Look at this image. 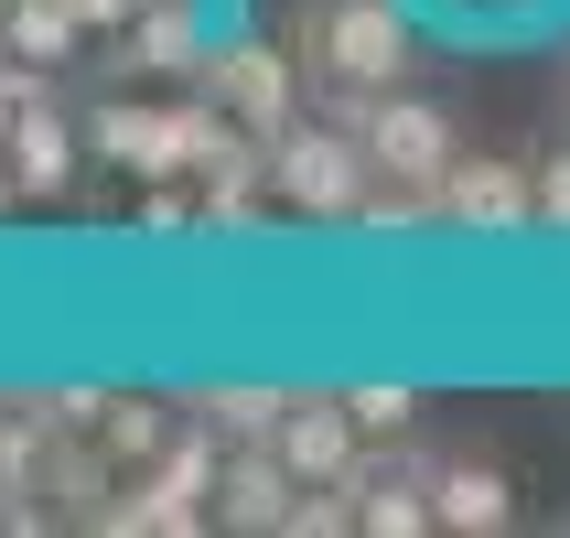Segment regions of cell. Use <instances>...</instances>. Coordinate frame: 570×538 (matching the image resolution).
Returning a JSON list of instances; mask_svg holds the SVG:
<instances>
[{"label":"cell","mask_w":570,"mask_h":538,"mask_svg":"<svg viewBox=\"0 0 570 538\" xmlns=\"http://www.w3.org/2000/svg\"><path fill=\"white\" fill-rule=\"evenodd\" d=\"M140 226H151V237H184V226H205V184H140Z\"/></svg>","instance_id":"17"},{"label":"cell","mask_w":570,"mask_h":538,"mask_svg":"<svg viewBox=\"0 0 570 538\" xmlns=\"http://www.w3.org/2000/svg\"><path fill=\"white\" fill-rule=\"evenodd\" d=\"M539 226H560V237H570V140L539 162Z\"/></svg>","instance_id":"18"},{"label":"cell","mask_w":570,"mask_h":538,"mask_svg":"<svg viewBox=\"0 0 570 538\" xmlns=\"http://www.w3.org/2000/svg\"><path fill=\"white\" fill-rule=\"evenodd\" d=\"M87 43H97V32L76 22V0H11V11H0V55L43 65V76H55V65H76Z\"/></svg>","instance_id":"15"},{"label":"cell","mask_w":570,"mask_h":538,"mask_svg":"<svg viewBox=\"0 0 570 538\" xmlns=\"http://www.w3.org/2000/svg\"><path fill=\"white\" fill-rule=\"evenodd\" d=\"M226 108L205 87H184V97H97L87 108V151L108 162V173H129V184H184V173H205L216 162V140H226Z\"/></svg>","instance_id":"1"},{"label":"cell","mask_w":570,"mask_h":538,"mask_svg":"<svg viewBox=\"0 0 570 538\" xmlns=\"http://www.w3.org/2000/svg\"><path fill=\"white\" fill-rule=\"evenodd\" d=\"M216 463H226V442L184 410L173 452H151V463L119 485V507H108V538H205V528H216Z\"/></svg>","instance_id":"5"},{"label":"cell","mask_w":570,"mask_h":538,"mask_svg":"<svg viewBox=\"0 0 570 538\" xmlns=\"http://www.w3.org/2000/svg\"><path fill=\"white\" fill-rule=\"evenodd\" d=\"M0 151H11V184H22V205H55V194H76V173H87V119H65V97L43 87L22 108V119L0 129Z\"/></svg>","instance_id":"9"},{"label":"cell","mask_w":570,"mask_h":538,"mask_svg":"<svg viewBox=\"0 0 570 538\" xmlns=\"http://www.w3.org/2000/svg\"><path fill=\"white\" fill-rule=\"evenodd\" d=\"M173 431H184V399H151V388H108V410H97V442L119 452V475L173 452Z\"/></svg>","instance_id":"14"},{"label":"cell","mask_w":570,"mask_h":538,"mask_svg":"<svg viewBox=\"0 0 570 538\" xmlns=\"http://www.w3.org/2000/svg\"><path fill=\"white\" fill-rule=\"evenodd\" d=\"M11 205H22V184H11V151H0V216H11Z\"/></svg>","instance_id":"20"},{"label":"cell","mask_w":570,"mask_h":538,"mask_svg":"<svg viewBox=\"0 0 570 538\" xmlns=\"http://www.w3.org/2000/svg\"><path fill=\"white\" fill-rule=\"evenodd\" d=\"M291 55L313 65V87H410L420 0H302Z\"/></svg>","instance_id":"2"},{"label":"cell","mask_w":570,"mask_h":538,"mask_svg":"<svg viewBox=\"0 0 570 538\" xmlns=\"http://www.w3.org/2000/svg\"><path fill=\"white\" fill-rule=\"evenodd\" d=\"M560 97H570V55H560Z\"/></svg>","instance_id":"21"},{"label":"cell","mask_w":570,"mask_h":538,"mask_svg":"<svg viewBox=\"0 0 570 538\" xmlns=\"http://www.w3.org/2000/svg\"><path fill=\"white\" fill-rule=\"evenodd\" d=\"M323 119L366 129L377 184H410V194H442V173L463 162L452 108H442V97H420V87H323Z\"/></svg>","instance_id":"3"},{"label":"cell","mask_w":570,"mask_h":538,"mask_svg":"<svg viewBox=\"0 0 570 538\" xmlns=\"http://www.w3.org/2000/svg\"><path fill=\"white\" fill-rule=\"evenodd\" d=\"M345 410H355L366 442H410L420 431V388L410 378H366V388H345Z\"/></svg>","instance_id":"16"},{"label":"cell","mask_w":570,"mask_h":538,"mask_svg":"<svg viewBox=\"0 0 570 538\" xmlns=\"http://www.w3.org/2000/svg\"><path fill=\"white\" fill-rule=\"evenodd\" d=\"M291 399H302V388H258V378H205V388L184 399V410L205 420V431H216L226 452H237V442H281Z\"/></svg>","instance_id":"13"},{"label":"cell","mask_w":570,"mask_h":538,"mask_svg":"<svg viewBox=\"0 0 570 538\" xmlns=\"http://www.w3.org/2000/svg\"><path fill=\"white\" fill-rule=\"evenodd\" d=\"M0 11H11V0H0Z\"/></svg>","instance_id":"22"},{"label":"cell","mask_w":570,"mask_h":538,"mask_svg":"<svg viewBox=\"0 0 570 538\" xmlns=\"http://www.w3.org/2000/svg\"><path fill=\"white\" fill-rule=\"evenodd\" d=\"M291 517H302V475H291L281 442H237L216 463V528L226 538H291Z\"/></svg>","instance_id":"8"},{"label":"cell","mask_w":570,"mask_h":538,"mask_svg":"<svg viewBox=\"0 0 570 538\" xmlns=\"http://www.w3.org/2000/svg\"><path fill=\"white\" fill-rule=\"evenodd\" d=\"M216 55V22H205V0H140L119 32V76H151V87H194Z\"/></svg>","instance_id":"11"},{"label":"cell","mask_w":570,"mask_h":538,"mask_svg":"<svg viewBox=\"0 0 570 538\" xmlns=\"http://www.w3.org/2000/svg\"><path fill=\"white\" fill-rule=\"evenodd\" d=\"M302 76H313V65L291 55L281 32H216V55H205V76H194V87L216 97L226 119H248V129H269V140H281V129L302 119Z\"/></svg>","instance_id":"6"},{"label":"cell","mask_w":570,"mask_h":538,"mask_svg":"<svg viewBox=\"0 0 570 538\" xmlns=\"http://www.w3.org/2000/svg\"><path fill=\"white\" fill-rule=\"evenodd\" d=\"M442 226H463V237H528V226H539V162L463 151L442 173Z\"/></svg>","instance_id":"7"},{"label":"cell","mask_w":570,"mask_h":538,"mask_svg":"<svg viewBox=\"0 0 570 538\" xmlns=\"http://www.w3.org/2000/svg\"><path fill=\"white\" fill-rule=\"evenodd\" d=\"M269 194H281L291 216L355 226V205L377 194V151H366V129H345V119H323V108H302V119L269 140Z\"/></svg>","instance_id":"4"},{"label":"cell","mask_w":570,"mask_h":538,"mask_svg":"<svg viewBox=\"0 0 570 538\" xmlns=\"http://www.w3.org/2000/svg\"><path fill=\"white\" fill-rule=\"evenodd\" d=\"M281 452H291V475L302 485H334L366 452V431H355V410H345V388L334 399H291V420H281Z\"/></svg>","instance_id":"12"},{"label":"cell","mask_w":570,"mask_h":538,"mask_svg":"<svg viewBox=\"0 0 570 538\" xmlns=\"http://www.w3.org/2000/svg\"><path fill=\"white\" fill-rule=\"evenodd\" d=\"M420 485H431V517L452 538H507L517 528V475L495 452H420Z\"/></svg>","instance_id":"10"},{"label":"cell","mask_w":570,"mask_h":538,"mask_svg":"<svg viewBox=\"0 0 570 538\" xmlns=\"http://www.w3.org/2000/svg\"><path fill=\"white\" fill-rule=\"evenodd\" d=\"M129 11H140V0H76V22H87L97 43H119V32H129Z\"/></svg>","instance_id":"19"}]
</instances>
